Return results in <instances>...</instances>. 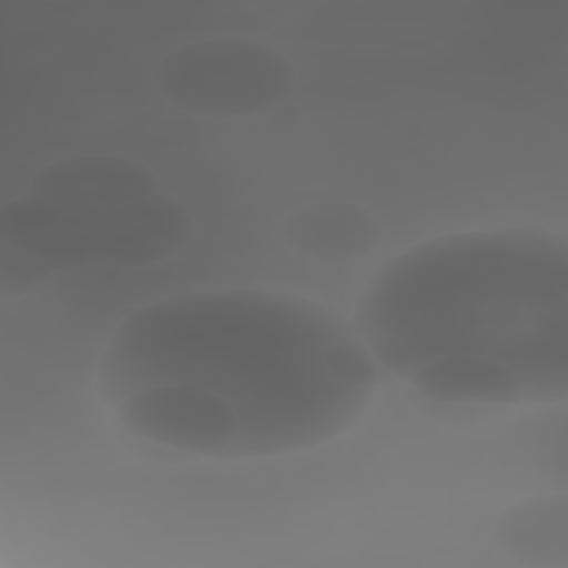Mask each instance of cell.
I'll list each match as a JSON object with an SVG mask.
<instances>
[{"mask_svg": "<svg viewBox=\"0 0 568 568\" xmlns=\"http://www.w3.org/2000/svg\"><path fill=\"white\" fill-rule=\"evenodd\" d=\"M375 357L337 311L293 293L217 288L131 313L98 364L115 406L158 384L222 397L237 417L229 459L313 448L351 428L375 393Z\"/></svg>", "mask_w": 568, "mask_h": 568, "instance_id": "cell-1", "label": "cell"}, {"mask_svg": "<svg viewBox=\"0 0 568 568\" xmlns=\"http://www.w3.org/2000/svg\"><path fill=\"white\" fill-rule=\"evenodd\" d=\"M353 326L397 377L479 357L517 377L524 404L559 402L568 395V242L537 226L426 240L377 268Z\"/></svg>", "mask_w": 568, "mask_h": 568, "instance_id": "cell-2", "label": "cell"}, {"mask_svg": "<svg viewBox=\"0 0 568 568\" xmlns=\"http://www.w3.org/2000/svg\"><path fill=\"white\" fill-rule=\"evenodd\" d=\"M158 89L178 109L209 118L253 115L284 102L297 80L277 49L246 38H209L169 51Z\"/></svg>", "mask_w": 568, "mask_h": 568, "instance_id": "cell-3", "label": "cell"}, {"mask_svg": "<svg viewBox=\"0 0 568 568\" xmlns=\"http://www.w3.org/2000/svg\"><path fill=\"white\" fill-rule=\"evenodd\" d=\"M122 428L138 439L173 450L229 459L237 439V417L217 395L189 384L140 388L115 406Z\"/></svg>", "mask_w": 568, "mask_h": 568, "instance_id": "cell-4", "label": "cell"}, {"mask_svg": "<svg viewBox=\"0 0 568 568\" xmlns=\"http://www.w3.org/2000/svg\"><path fill=\"white\" fill-rule=\"evenodd\" d=\"M95 262L106 266H151L178 255L193 237L189 209L164 193L135 200L89 220Z\"/></svg>", "mask_w": 568, "mask_h": 568, "instance_id": "cell-5", "label": "cell"}, {"mask_svg": "<svg viewBox=\"0 0 568 568\" xmlns=\"http://www.w3.org/2000/svg\"><path fill=\"white\" fill-rule=\"evenodd\" d=\"M29 193L89 222L100 213L160 193V184L155 173L140 162L106 155H78L38 171Z\"/></svg>", "mask_w": 568, "mask_h": 568, "instance_id": "cell-6", "label": "cell"}, {"mask_svg": "<svg viewBox=\"0 0 568 568\" xmlns=\"http://www.w3.org/2000/svg\"><path fill=\"white\" fill-rule=\"evenodd\" d=\"M0 237L51 271H71L95 262L89 222L31 193L2 206Z\"/></svg>", "mask_w": 568, "mask_h": 568, "instance_id": "cell-7", "label": "cell"}, {"mask_svg": "<svg viewBox=\"0 0 568 568\" xmlns=\"http://www.w3.org/2000/svg\"><path fill=\"white\" fill-rule=\"evenodd\" d=\"M282 231L293 251L326 262L362 257L382 240L377 215L353 202L302 206L284 220Z\"/></svg>", "mask_w": 568, "mask_h": 568, "instance_id": "cell-8", "label": "cell"}, {"mask_svg": "<svg viewBox=\"0 0 568 568\" xmlns=\"http://www.w3.org/2000/svg\"><path fill=\"white\" fill-rule=\"evenodd\" d=\"M495 539L504 555L524 566L568 564V499L559 495L528 497L506 508L495 521Z\"/></svg>", "mask_w": 568, "mask_h": 568, "instance_id": "cell-9", "label": "cell"}, {"mask_svg": "<svg viewBox=\"0 0 568 568\" xmlns=\"http://www.w3.org/2000/svg\"><path fill=\"white\" fill-rule=\"evenodd\" d=\"M424 397L448 404L513 406L524 404L517 377L501 364L479 357H444L406 377Z\"/></svg>", "mask_w": 568, "mask_h": 568, "instance_id": "cell-10", "label": "cell"}, {"mask_svg": "<svg viewBox=\"0 0 568 568\" xmlns=\"http://www.w3.org/2000/svg\"><path fill=\"white\" fill-rule=\"evenodd\" d=\"M53 271L36 257L0 237V297H22L42 286Z\"/></svg>", "mask_w": 568, "mask_h": 568, "instance_id": "cell-11", "label": "cell"}]
</instances>
